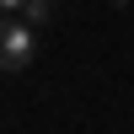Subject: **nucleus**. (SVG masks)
<instances>
[{
    "mask_svg": "<svg viewBox=\"0 0 134 134\" xmlns=\"http://www.w3.org/2000/svg\"><path fill=\"white\" fill-rule=\"evenodd\" d=\"M38 54V27H27L21 16L0 21V70H27Z\"/></svg>",
    "mask_w": 134,
    "mask_h": 134,
    "instance_id": "nucleus-1",
    "label": "nucleus"
},
{
    "mask_svg": "<svg viewBox=\"0 0 134 134\" xmlns=\"http://www.w3.org/2000/svg\"><path fill=\"white\" fill-rule=\"evenodd\" d=\"M21 21H27V27H43V21H54V0H27V5H21Z\"/></svg>",
    "mask_w": 134,
    "mask_h": 134,
    "instance_id": "nucleus-2",
    "label": "nucleus"
},
{
    "mask_svg": "<svg viewBox=\"0 0 134 134\" xmlns=\"http://www.w3.org/2000/svg\"><path fill=\"white\" fill-rule=\"evenodd\" d=\"M21 5L27 0H0V16H21Z\"/></svg>",
    "mask_w": 134,
    "mask_h": 134,
    "instance_id": "nucleus-3",
    "label": "nucleus"
}]
</instances>
